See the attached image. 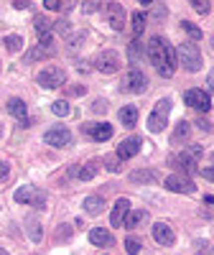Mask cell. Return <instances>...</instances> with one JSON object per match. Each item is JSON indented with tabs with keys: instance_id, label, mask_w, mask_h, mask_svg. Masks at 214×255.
<instances>
[{
	"instance_id": "obj_1",
	"label": "cell",
	"mask_w": 214,
	"mask_h": 255,
	"mask_svg": "<svg viewBox=\"0 0 214 255\" xmlns=\"http://www.w3.org/2000/svg\"><path fill=\"white\" fill-rule=\"evenodd\" d=\"M148 59H151V64L156 67V72L161 77H174L179 56H176V46H171L168 38L153 36L148 41Z\"/></svg>"
},
{
	"instance_id": "obj_2",
	"label": "cell",
	"mask_w": 214,
	"mask_h": 255,
	"mask_svg": "<svg viewBox=\"0 0 214 255\" xmlns=\"http://www.w3.org/2000/svg\"><path fill=\"white\" fill-rule=\"evenodd\" d=\"M176 56H179V64L186 69V72H202V64H204V59H202V51L197 49V44H191V41H186V44H181V46H176Z\"/></svg>"
},
{
	"instance_id": "obj_3",
	"label": "cell",
	"mask_w": 214,
	"mask_h": 255,
	"mask_svg": "<svg viewBox=\"0 0 214 255\" xmlns=\"http://www.w3.org/2000/svg\"><path fill=\"white\" fill-rule=\"evenodd\" d=\"M168 113H171V100L168 97L158 100L153 113H151V118H148V130H151V133H161L163 128L168 125Z\"/></svg>"
},
{
	"instance_id": "obj_4",
	"label": "cell",
	"mask_w": 214,
	"mask_h": 255,
	"mask_svg": "<svg viewBox=\"0 0 214 255\" xmlns=\"http://www.w3.org/2000/svg\"><path fill=\"white\" fill-rule=\"evenodd\" d=\"M145 87H148V79H145V74L138 67L127 69L125 77H122V82H120V90L122 92H130V95H140V92H145Z\"/></svg>"
},
{
	"instance_id": "obj_5",
	"label": "cell",
	"mask_w": 214,
	"mask_h": 255,
	"mask_svg": "<svg viewBox=\"0 0 214 255\" xmlns=\"http://www.w3.org/2000/svg\"><path fill=\"white\" fill-rule=\"evenodd\" d=\"M13 199H15L18 204H31V207H44V204H46V194H44L38 186H31V184L18 186L15 194H13Z\"/></svg>"
},
{
	"instance_id": "obj_6",
	"label": "cell",
	"mask_w": 214,
	"mask_h": 255,
	"mask_svg": "<svg viewBox=\"0 0 214 255\" xmlns=\"http://www.w3.org/2000/svg\"><path fill=\"white\" fill-rule=\"evenodd\" d=\"M38 84L46 90H59L67 84V72L61 67H46L44 72H38Z\"/></svg>"
},
{
	"instance_id": "obj_7",
	"label": "cell",
	"mask_w": 214,
	"mask_h": 255,
	"mask_svg": "<svg viewBox=\"0 0 214 255\" xmlns=\"http://www.w3.org/2000/svg\"><path fill=\"white\" fill-rule=\"evenodd\" d=\"M95 69L102 72V74H115V72L120 69V56H117V51H112V49L100 51V54L95 56Z\"/></svg>"
},
{
	"instance_id": "obj_8",
	"label": "cell",
	"mask_w": 214,
	"mask_h": 255,
	"mask_svg": "<svg viewBox=\"0 0 214 255\" xmlns=\"http://www.w3.org/2000/svg\"><path fill=\"white\" fill-rule=\"evenodd\" d=\"M163 186L168 191H176V194H194V191H197V184L191 181V176H186V174H171V176H166Z\"/></svg>"
},
{
	"instance_id": "obj_9",
	"label": "cell",
	"mask_w": 214,
	"mask_h": 255,
	"mask_svg": "<svg viewBox=\"0 0 214 255\" xmlns=\"http://www.w3.org/2000/svg\"><path fill=\"white\" fill-rule=\"evenodd\" d=\"M184 102L189 105L191 110H197V113H209L212 110V100H209V92L204 90H186L184 92Z\"/></svg>"
},
{
	"instance_id": "obj_10",
	"label": "cell",
	"mask_w": 214,
	"mask_h": 255,
	"mask_svg": "<svg viewBox=\"0 0 214 255\" xmlns=\"http://www.w3.org/2000/svg\"><path fill=\"white\" fill-rule=\"evenodd\" d=\"M168 163L174 166L179 174H186V176H191V174L199 171V161H197L194 156H189L186 151H184V153H176V156H171Z\"/></svg>"
},
{
	"instance_id": "obj_11",
	"label": "cell",
	"mask_w": 214,
	"mask_h": 255,
	"mask_svg": "<svg viewBox=\"0 0 214 255\" xmlns=\"http://www.w3.org/2000/svg\"><path fill=\"white\" fill-rule=\"evenodd\" d=\"M44 140L49 145H54V148H64V145L72 143V130L64 128V125H54V128H49V130L44 133Z\"/></svg>"
},
{
	"instance_id": "obj_12",
	"label": "cell",
	"mask_w": 214,
	"mask_h": 255,
	"mask_svg": "<svg viewBox=\"0 0 214 255\" xmlns=\"http://www.w3.org/2000/svg\"><path fill=\"white\" fill-rule=\"evenodd\" d=\"M33 28H36V36H38V44L54 49V23H49L44 15H38L33 20Z\"/></svg>"
},
{
	"instance_id": "obj_13",
	"label": "cell",
	"mask_w": 214,
	"mask_h": 255,
	"mask_svg": "<svg viewBox=\"0 0 214 255\" xmlns=\"http://www.w3.org/2000/svg\"><path fill=\"white\" fill-rule=\"evenodd\" d=\"M82 130L95 140H110L112 138V125L110 123H87V125H82Z\"/></svg>"
},
{
	"instance_id": "obj_14",
	"label": "cell",
	"mask_w": 214,
	"mask_h": 255,
	"mask_svg": "<svg viewBox=\"0 0 214 255\" xmlns=\"http://www.w3.org/2000/svg\"><path fill=\"white\" fill-rule=\"evenodd\" d=\"M153 240L158 243V245H163V248H171V245H174L176 243V235H174V230H171L166 222H156L153 225Z\"/></svg>"
},
{
	"instance_id": "obj_15",
	"label": "cell",
	"mask_w": 214,
	"mask_h": 255,
	"mask_svg": "<svg viewBox=\"0 0 214 255\" xmlns=\"http://www.w3.org/2000/svg\"><path fill=\"white\" fill-rule=\"evenodd\" d=\"M138 151H140V138H138V135H130V138H125V140L117 145L115 153H117L120 161H127V158H133Z\"/></svg>"
},
{
	"instance_id": "obj_16",
	"label": "cell",
	"mask_w": 214,
	"mask_h": 255,
	"mask_svg": "<svg viewBox=\"0 0 214 255\" xmlns=\"http://www.w3.org/2000/svg\"><path fill=\"white\" fill-rule=\"evenodd\" d=\"M127 212H130V202H127V199H117V202H115V207H112V215H110V225H112V227L125 225Z\"/></svg>"
},
{
	"instance_id": "obj_17",
	"label": "cell",
	"mask_w": 214,
	"mask_h": 255,
	"mask_svg": "<svg viewBox=\"0 0 214 255\" xmlns=\"http://www.w3.org/2000/svg\"><path fill=\"white\" fill-rule=\"evenodd\" d=\"M90 243L97 245V248H110L115 243V238L110 235V230H105V227H95L90 232Z\"/></svg>"
},
{
	"instance_id": "obj_18",
	"label": "cell",
	"mask_w": 214,
	"mask_h": 255,
	"mask_svg": "<svg viewBox=\"0 0 214 255\" xmlns=\"http://www.w3.org/2000/svg\"><path fill=\"white\" fill-rule=\"evenodd\" d=\"M107 8H110V18H107L110 20V28L112 31H122V26H125V8L120 3H110Z\"/></svg>"
},
{
	"instance_id": "obj_19",
	"label": "cell",
	"mask_w": 214,
	"mask_h": 255,
	"mask_svg": "<svg viewBox=\"0 0 214 255\" xmlns=\"http://www.w3.org/2000/svg\"><path fill=\"white\" fill-rule=\"evenodd\" d=\"M8 113L13 115V118H18V120H23V125H28V110H26V102L23 100H18V97H10L8 100Z\"/></svg>"
},
{
	"instance_id": "obj_20",
	"label": "cell",
	"mask_w": 214,
	"mask_h": 255,
	"mask_svg": "<svg viewBox=\"0 0 214 255\" xmlns=\"http://www.w3.org/2000/svg\"><path fill=\"white\" fill-rule=\"evenodd\" d=\"M23 227H26V235H28L33 243H41V238H44V230H41V222H38L33 215H28V217L23 220Z\"/></svg>"
},
{
	"instance_id": "obj_21",
	"label": "cell",
	"mask_w": 214,
	"mask_h": 255,
	"mask_svg": "<svg viewBox=\"0 0 214 255\" xmlns=\"http://www.w3.org/2000/svg\"><path fill=\"white\" fill-rule=\"evenodd\" d=\"M82 207H84V212H87V215H100V212L105 209V199H102L100 194H90L87 199L82 202Z\"/></svg>"
},
{
	"instance_id": "obj_22",
	"label": "cell",
	"mask_w": 214,
	"mask_h": 255,
	"mask_svg": "<svg viewBox=\"0 0 214 255\" xmlns=\"http://www.w3.org/2000/svg\"><path fill=\"white\" fill-rule=\"evenodd\" d=\"M120 123L125 128H135V123H138V108L135 105H125V108L120 110Z\"/></svg>"
},
{
	"instance_id": "obj_23",
	"label": "cell",
	"mask_w": 214,
	"mask_h": 255,
	"mask_svg": "<svg viewBox=\"0 0 214 255\" xmlns=\"http://www.w3.org/2000/svg\"><path fill=\"white\" fill-rule=\"evenodd\" d=\"M130 181L133 184H156L158 176H156V171H151V168H140V171L130 174Z\"/></svg>"
},
{
	"instance_id": "obj_24",
	"label": "cell",
	"mask_w": 214,
	"mask_h": 255,
	"mask_svg": "<svg viewBox=\"0 0 214 255\" xmlns=\"http://www.w3.org/2000/svg\"><path fill=\"white\" fill-rule=\"evenodd\" d=\"M49 56H54V49H49V46H41V44H36L28 54H26V61L28 64H33V61H41V59H49Z\"/></svg>"
},
{
	"instance_id": "obj_25",
	"label": "cell",
	"mask_w": 214,
	"mask_h": 255,
	"mask_svg": "<svg viewBox=\"0 0 214 255\" xmlns=\"http://www.w3.org/2000/svg\"><path fill=\"white\" fill-rule=\"evenodd\" d=\"M97 171H100V163L97 161H87V163H84V166H79V179L82 181H92L95 176H97Z\"/></svg>"
},
{
	"instance_id": "obj_26",
	"label": "cell",
	"mask_w": 214,
	"mask_h": 255,
	"mask_svg": "<svg viewBox=\"0 0 214 255\" xmlns=\"http://www.w3.org/2000/svg\"><path fill=\"white\" fill-rule=\"evenodd\" d=\"M143 31H145V10H135L133 13V33H135V38H140Z\"/></svg>"
},
{
	"instance_id": "obj_27",
	"label": "cell",
	"mask_w": 214,
	"mask_h": 255,
	"mask_svg": "<svg viewBox=\"0 0 214 255\" xmlns=\"http://www.w3.org/2000/svg\"><path fill=\"white\" fill-rule=\"evenodd\" d=\"M143 217H145V212H140V209L127 212V217H125V227H127V230H135V227L143 222Z\"/></svg>"
},
{
	"instance_id": "obj_28",
	"label": "cell",
	"mask_w": 214,
	"mask_h": 255,
	"mask_svg": "<svg viewBox=\"0 0 214 255\" xmlns=\"http://www.w3.org/2000/svg\"><path fill=\"white\" fill-rule=\"evenodd\" d=\"M127 56H130V61L135 64L138 59H143V46H140V38H133L130 44H127Z\"/></svg>"
},
{
	"instance_id": "obj_29",
	"label": "cell",
	"mask_w": 214,
	"mask_h": 255,
	"mask_svg": "<svg viewBox=\"0 0 214 255\" xmlns=\"http://www.w3.org/2000/svg\"><path fill=\"white\" fill-rule=\"evenodd\" d=\"M189 130H191V125H189L186 120H181V123L176 125L174 138H171V140H174V143H179V140H186V138H189Z\"/></svg>"
},
{
	"instance_id": "obj_30",
	"label": "cell",
	"mask_w": 214,
	"mask_h": 255,
	"mask_svg": "<svg viewBox=\"0 0 214 255\" xmlns=\"http://www.w3.org/2000/svg\"><path fill=\"white\" fill-rule=\"evenodd\" d=\"M51 113L56 115V118H67L72 110H69V102L67 100H56L54 105H51Z\"/></svg>"
},
{
	"instance_id": "obj_31",
	"label": "cell",
	"mask_w": 214,
	"mask_h": 255,
	"mask_svg": "<svg viewBox=\"0 0 214 255\" xmlns=\"http://www.w3.org/2000/svg\"><path fill=\"white\" fill-rule=\"evenodd\" d=\"M120 166H122V161L117 158V153H110V156H105V168L110 174H117L120 171Z\"/></svg>"
},
{
	"instance_id": "obj_32",
	"label": "cell",
	"mask_w": 214,
	"mask_h": 255,
	"mask_svg": "<svg viewBox=\"0 0 214 255\" xmlns=\"http://www.w3.org/2000/svg\"><path fill=\"white\" fill-rule=\"evenodd\" d=\"M181 28L189 33V38H191V41H199V38H202V28H199V26H194L191 20H181Z\"/></svg>"
},
{
	"instance_id": "obj_33",
	"label": "cell",
	"mask_w": 214,
	"mask_h": 255,
	"mask_svg": "<svg viewBox=\"0 0 214 255\" xmlns=\"http://www.w3.org/2000/svg\"><path fill=\"white\" fill-rule=\"evenodd\" d=\"M54 31L59 33V36H72V26H69V20L67 18H61V20H56V23H54Z\"/></svg>"
},
{
	"instance_id": "obj_34",
	"label": "cell",
	"mask_w": 214,
	"mask_h": 255,
	"mask_svg": "<svg viewBox=\"0 0 214 255\" xmlns=\"http://www.w3.org/2000/svg\"><path fill=\"white\" fill-rule=\"evenodd\" d=\"M5 49L8 51H20L23 49V38L20 36H5Z\"/></svg>"
},
{
	"instance_id": "obj_35",
	"label": "cell",
	"mask_w": 214,
	"mask_h": 255,
	"mask_svg": "<svg viewBox=\"0 0 214 255\" xmlns=\"http://www.w3.org/2000/svg\"><path fill=\"white\" fill-rule=\"evenodd\" d=\"M191 8H194L199 15H207L212 10V3H209V0H191Z\"/></svg>"
},
{
	"instance_id": "obj_36",
	"label": "cell",
	"mask_w": 214,
	"mask_h": 255,
	"mask_svg": "<svg viewBox=\"0 0 214 255\" xmlns=\"http://www.w3.org/2000/svg\"><path fill=\"white\" fill-rule=\"evenodd\" d=\"M125 250H127V255H138L140 253V240L130 235V238L125 240Z\"/></svg>"
},
{
	"instance_id": "obj_37",
	"label": "cell",
	"mask_w": 214,
	"mask_h": 255,
	"mask_svg": "<svg viewBox=\"0 0 214 255\" xmlns=\"http://www.w3.org/2000/svg\"><path fill=\"white\" fill-rule=\"evenodd\" d=\"M69 238H72V227H69V225L56 227V240H59V243H67Z\"/></svg>"
},
{
	"instance_id": "obj_38",
	"label": "cell",
	"mask_w": 214,
	"mask_h": 255,
	"mask_svg": "<svg viewBox=\"0 0 214 255\" xmlns=\"http://www.w3.org/2000/svg\"><path fill=\"white\" fill-rule=\"evenodd\" d=\"M186 153H189V156H194V158L199 161L202 153H204V148H202V145H189V148H186Z\"/></svg>"
},
{
	"instance_id": "obj_39",
	"label": "cell",
	"mask_w": 214,
	"mask_h": 255,
	"mask_svg": "<svg viewBox=\"0 0 214 255\" xmlns=\"http://www.w3.org/2000/svg\"><path fill=\"white\" fill-rule=\"evenodd\" d=\"M166 10H168V8H166L163 3H158V5H153V18H158V20H163V18H166Z\"/></svg>"
},
{
	"instance_id": "obj_40",
	"label": "cell",
	"mask_w": 214,
	"mask_h": 255,
	"mask_svg": "<svg viewBox=\"0 0 214 255\" xmlns=\"http://www.w3.org/2000/svg\"><path fill=\"white\" fill-rule=\"evenodd\" d=\"M102 8V3H97V0H95V3H82V10L84 13H95V10H100Z\"/></svg>"
},
{
	"instance_id": "obj_41",
	"label": "cell",
	"mask_w": 214,
	"mask_h": 255,
	"mask_svg": "<svg viewBox=\"0 0 214 255\" xmlns=\"http://www.w3.org/2000/svg\"><path fill=\"white\" fill-rule=\"evenodd\" d=\"M8 174H10V166H8L5 161H0V181H5Z\"/></svg>"
},
{
	"instance_id": "obj_42",
	"label": "cell",
	"mask_w": 214,
	"mask_h": 255,
	"mask_svg": "<svg viewBox=\"0 0 214 255\" xmlns=\"http://www.w3.org/2000/svg\"><path fill=\"white\" fill-rule=\"evenodd\" d=\"M202 176H204L207 181H212V184H214V166H207V168H202Z\"/></svg>"
},
{
	"instance_id": "obj_43",
	"label": "cell",
	"mask_w": 214,
	"mask_h": 255,
	"mask_svg": "<svg viewBox=\"0 0 214 255\" xmlns=\"http://www.w3.org/2000/svg\"><path fill=\"white\" fill-rule=\"evenodd\" d=\"M84 92H87V90H84V87H82V84H77V87H72V90H69L67 95H69V97H82Z\"/></svg>"
},
{
	"instance_id": "obj_44",
	"label": "cell",
	"mask_w": 214,
	"mask_h": 255,
	"mask_svg": "<svg viewBox=\"0 0 214 255\" xmlns=\"http://www.w3.org/2000/svg\"><path fill=\"white\" fill-rule=\"evenodd\" d=\"M64 3H59V0H44V8H49V10H59Z\"/></svg>"
},
{
	"instance_id": "obj_45",
	"label": "cell",
	"mask_w": 214,
	"mask_h": 255,
	"mask_svg": "<svg viewBox=\"0 0 214 255\" xmlns=\"http://www.w3.org/2000/svg\"><path fill=\"white\" fill-rule=\"evenodd\" d=\"M13 8H15V10H26V8H31V3H28V0H15Z\"/></svg>"
},
{
	"instance_id": "obj_46",
	"label": "cell",
	"mask_w": 214,
	"mask_h": 255,
	"mask_svg": "<svg viewBox=\"0 0 214 255\" xmlns=\"http://www.w3.org/2000/svg\"><path fill=\"white\" fill-rule=\"evenodd\" d=\"M197 125L202 128V130H212V125H209V123H207L204 118H199V120H197Z\"/></svg>"
},
{
	"instance_id": "obj_47",
	"label": "cell",
	"mask_w": 214,
	"mask_h": 255,
	"mask_svg": "<svg viewBox=\"0 0 214 255\" xmlns=\"http://www.w3.org/2000/svg\"><path fill=\"white\" fill-rule=\"evenodd\" d=\"M207 87H209V90H214V69H212V72H209V77H207Z\"/></svg>"
},
{
	"instance_id": "obj_48",
	"label": "cell",
	"mask_w": 214,
	"mask_h": 255,
	"mask_svg": "<svg viewBox=\"0 0 214 255\" xmlns=\"http://www.w3.org/2000/svg\"><path fill=\"white\" fill-rule=\"evenodd\" d=\"M105 108H107V102H105V100H102V102H95V105H92V110H105Z\"/></svg>"
},
{
	"instance_id": "obj_49",
	"label": "cell",
	"mask_w": 214,
	"mask_h": 255,
	"mask_svg": "<svg viewBox=\"0 0 214 255\" xmlns=\"http://www.w3.org/2000/svg\"><path fill=\"white\" fill-rule=\"evenodd\" d=\"M204 199H207V204H214V197H212V194H207Z\"/></svg>"
},
{
	"instance_id": "obj_50",
	"label": "cell",
	"mask_w": 214,
	"mask_h": 255,
	"mask_svg": "<svg viewBox=\"0 0 214 255\" xmlns=\"http://www.w3.org/2000/svg\"><path fill=\"white\" fill-rule=\"evenodd\" d=\"M0 255H8V253H5V250H0Z\"/></svg>"
},
{
	"instance_id": "obj_51",
	"label": "cell",
	"mask_w": 214,
	"mask_h": 255,
	"mask_svg": "<svg viewBox=\"0 0 214 255\" xmlns=\"http://www.w3.org/2000/svg\"><path fill=\"white\" fill-rule=\"evenodd\" d=\"M212 166H214V153H212Z\"/></svg>"
},
{
	"instance_id": "obj_52",
	"label": "cell",
	"mask_w": 214,
	"mask_h": 255,
	"mask_svg": "<svg viewBox=\"0 0 214 255\" xmlns=\"http://www.w3.org/2000/svg\"><path fill=\"white\" fill-rule=\"evenodd\" d=\"M212 46H214V36H212Z\"/></svg>"
},
{
	"instance_id": "obj_53",
	"label": "cell",
	"mask_w": 214,
	"mask_h": 255,
	"mask_svg": "<svg viewBox=\"0 0 214 255\" xmlns=\"http://www.w3.org/2000/svg\"><path fill=\"white\" fill-rule=\"evenodd\" d=\"M0 133H3V128H0Z\"/></svg>"
}]
</instances>
